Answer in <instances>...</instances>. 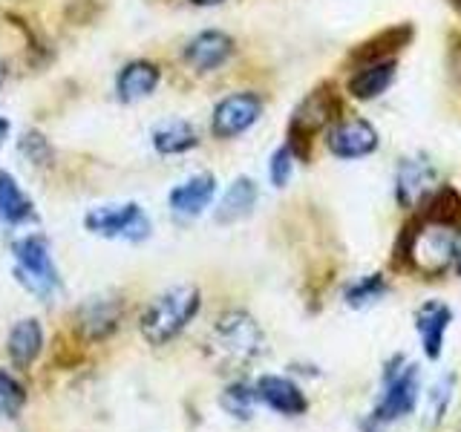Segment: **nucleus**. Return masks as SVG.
I'll return each instance as SVG.
<instances>
[{
    "mask_svg": "<svg viewBox=\"0 0 461 432\" xmlns=\"http://www.w3.org/2000/svg\"><path fill=\"white\" fill-rule=\"evenodd\" d=\"M266 352V335L249 311H225L205 338V357L220 372H240Z\"/></svg>",
    "mask_w": 461,
    "mask_h": 432,
    "instance_id": "obj_1",
    "label": "nucleus"
},
{
    "mask_svg": "<svg viewBox=\"0 0 461 432\" xmlns=\"http://www.w3.org/2000/svg\"><path fill=\"white\" fill-rule=\"evenodd\" d=\"M202 309V292L191 283L173 285L148 302L139 317V331L150 346H167L194 323Z\"/></svg>",
    "mask_w": 461,
    "mask_h": 432,
    "instance_id": "obj_2",
    "label": "nucleus"
},
{
    "mask_svg": "<svg viewBox=\"0 0 461 432\" xmlns=\"http://www.w3.org/2000/svg\"><path fill=\"white\" fill-rule=\"evenodd\" d=\"M458 228L461 225L424 216L421 222L407 228V234L401 237V251H403V256H410V266L418 274H424V277H438V274H444L456 263V251L461 242Z\"/></svg>",
    "mask_w": 461,
    "mask_h": 432,
    "instance_id": "obj_3",
    "label": "nucleus"
},
{
    "mask_svg": "<svg viewBox=\"0 0 461 432\" xmlns=\"http://www.w3.org/2000/svg\"><path fill=\"white\" fill-rule=\"evenodd\" d=\"M418 395H421V369L398 355L384 372V392L378 407L369 415V429L395 424L401 418L412 415L418 407Z\"/></svg>",
    "mask_w": 461,
    "mask_h": 432,
    "instance_id": "obj_4",
    "label": "nucleus"
},
{
    "mask_svg": "<svg viewBox=\"0 0 461 432\" xmlns=\"http://www.w3.org/2000/svg\"><path fill=\"white\" fill-rule=\"evenodd\" d=\"M14 256V280H18L29 294L35 297H52L61 288V274H58L50 242L41 234H26L12 242Z\"/></svg>",
    "mask_w": 461,
    "mask_h": 432,
    "instance_id": "obj_5",
    "label": "nucleus"
},
{
    "mask_svg": "<svg viewBox=\"0 0 461 432\" xmlns=\"http://www.w3.org/2000/svg\"><path fill=\"white\" fill-rule=\"evenodd\" d=\"M84 228L95 237L104 239H130L144 242L153 234L150 216L144 213L136 202H124V205H101L84 216Z\"/></svg>",
    "mask_w": 461,
    "mask_h": 432,
    "instance_id": "obj_6",
    "label": "nucleus"
},
{
    "mask_svg": "<svg viewBox=\"0 0 461 432\" xmlns=\"http://www.w3.org/2000/svg\"><path fill=\"white\" fill-rule=\"evenodd\" d=\"M263 115V98L257 93L225 95L211 112V133L216 139H237L251 130Z\"/></svg>",
    "mask_w": 461,
    "mask_h": 432,
    "instance_id": "obj_7",
    "label": "nucleus"
},
{
    "mask_svg": "<svg viewBox=\"0 0 461 432\" xmlns=\"http://www.w3.org/2000/svg\"><path fill=\"white\" fill-rule=\"evenodd\" d=\"M326 148L338 158H364L378 148V130L364 119H343L329 130Z\"/></svg>",
    "mask_w": 461,
    "mask_h": 432,
    "instance_id": "obj_8",
    "label": "nucleus"
},
{
    "mask_svg": "<svg viewBox=\"0 0 461 432\" xmlns=\"http://www.w3.org/2000/svg\"><path fill=\"white\" fill-rule=\"evenodd\" d=\"M230 55H234V38L220 32V29H205V32L194 35L182 50L185 64L196 72L220 69L230 61Z\"/></svg>",
    "mask_w": 461,
    "mask_h": 432,
    "instance_id": "obj_9",
    "label": "nucleus"
},
{
    "mask_svg": "<svg viewBox=\"0 0 461 432\" xmlns=\"http://www.w3.org/2000/svg\"><path fill=\"white\" fill-rule=\"evenodd\" d=\"M122 314H124V302L115 297H90L78 309L76 323H78V335L84 340H107L115 328L122 326Z\"/></svg>",
    "mask_w": 461,
    "mask_h": 432,
    "instance_id": "obj_10",
    "label": "nucleus"
},
{
    "mask_svg": "<svg viewBox=\"0 0 461 432\" xmlns=\"http://www.w3.org/2000/svg\"><path fill=\"white\" fill-rule=\"evenodd\" d=\"M257 398L259 403H266L268 410L280 412L285 418H297L309 410V398L303 395V389L292 381L283 378V374H263L257 383Z\"/></svg>",
    "mask_w": 461,
    "mask_h": 432,
    "instance_id": "obj_11",
    "label": "nucleus"
},
{
    "mask_svg": "<svg viewBox=\"0 0 461 432\" xmlns=\"http://www.w3.org/2000/svg\"><path fill=\"white\" fill-rule=\"evenodd\" d=\"M453 323V311L441 300H427L421 309L415 311V331L421 338V349L427 360H438L444 352V335Z\"/></svg>",
    "mask_w": 461,
    "mask_h": 432,
    "instance_id": "obj_12",
    "label": "nucleus"
},
{
    "mask_svg": "<svg viewBox=\"0 0 461 432\" xmlns=\"http://www.w3.org/2000/svg\"><path fill=\"white\" fill-rule=\"evenodd\" d=\"M216 196V176L213 173H196V176L185 179L167 194V205L176 216H187L194 220L205 211Z\"/></svg>",
    "mask_w": 461,
    "mask_h": 432,
    "instance_id": "obj_13",
    "label": "nucleus"
},
{
    "mask_svg": "<svg viewBox=\"0 0 461 432\" xmlns=\"http://www.w3.org/2000/svg\"><path fill=\"white\" fill-rule=\"evenodd\" d=\"M158 78H162V72L153 61H130L119 69V76H115V93H119V101L124 104H136V101H144L156 93L158 86Z\"/></svg>",
    "mask_w": 461,
    "mask_h": 432,
    "instance_id": "obj_14",
    "label": "nucleus"
},
{
    "mask_svg": "<svg viewBox=\"0 0 461 432\" xmlns=\"http://www.w3.org/2000/svg\"><path fill=\"white\" fill-rule=\"evenodd\" d=\"M43 349V326L38 317H23L12 328L6 338V355L14 364V369H29L38 360Z\"/></svg>",
    "mask_w": 461,
    "mask_h": 432,
    "instance_id": "obj_15",
    "label": "nucleus"
},
{
    "mask_svg": "<svg viewBox=\"0 0 461 432\" xmlns=\"http://www.w3.org/2000/svg\"><path fill=\"white\" fill-rule=\"evenodd\" d=\"M432 182H436V170L424 158H403L398 167V179H395V196L403 208H415L421 202Z\"/></svg>",
    "mask_w": 461,
    "mask_h": 432,
    "instance_id": "obj_16",
    "label": "nucleus"
},
{
    "mask_svg": "<svg viewBox=\"0 0 461 432\" xmlns=\"http://www.w3.org/2000/svg\"><path fill=\"white\" fill-rule=\"evenodd\" d=\"M38 211L32 205V199L23 194V187L12 173L0 170V225L21 228L26 222H35Z\"/></svg>",
    "mask_w": 461,
    "mask_h": 432,
    "instance_id": "obj_17",
    "label": "nucleus"
},
{
    "mask_svg": "<svg viewBox=\"0 0 461 432\" xmlns=\"http://www.w3.org/2000/svg\"><path fill=\"white\" fill-rule=\"evenodd\" d=\"M257 182L249 179V176H237L234 182H230V187L222 194L220 199V205H216V213H213V220L220 222V225H234L240 220H245L254 205H257Z\"/></svg>",
    "mask_w": 461,
    "mask_h": 432,
    "instance_id": "obj_18",
    "label": "nucleus"
},
{
    "mask_svg": "<svg viewBox=\"0 0 461 432\" xmlns=\"http://www.w3.org/2000/svg\"><path fill=\"white\" fill-rule=\"evenodd\" d=\"M335 110H338V101L331 98V93H323V90L312 93L297 107V112H294V119H292V136L294 139H303V136L317 133V130L326 127L331 122Z\"/></svg>",
    "mask_w": 461,
    "mask_h": 432,
    "instance_id": "obj_19",
    "label": "nucleus"
},
{
    "mask_svg": "<svg viewBox=\"0 0 461 432\" xmlns=\"http://www.w3.org/2000/svg\"><path fill=\"white\" fill-rule=\"evenodd\" d=\"M153 148L162 156H182L187 150L199 148V130L185 119L162 122L153 130Z\"/></svg>",
    "mask_w": 461,
    "mask_h": 432,
    "instance_id": "obj_20",
    "label": "nucleus"
},
{
    "mask_svg": "<svg viewBox=\"0 0 461 432\" xmlns=\"http://www.w3.org/2000/svg\"><path fill=\"white\" fill-rule=\"evenodd\" d=\"M393 81H395V61L384 58V61H375V64L355 72L349 81V93L360 101H372V98L384 95Z\"/></svg>",
    "mask_w": 461,
    "mask_h": 432,
    "instance_id": "obj_21",
    "label": "nucleus"
},
{
    "mask_svg": "<svg viewBox=\"0 0 461 432\" xmlns=\"http://www.w3.org/2000/svg\"><path fill=\"white\" fill-rule=\"evenodd\" d=\"M386 292H389V283L384 280V274H369V277H360L357 283L346 288L343 297H346V306L366 309V306H375Z\"/></svg>",
    "mask_w": 461,
    "mask_h": 432,
    "instance_id": "obj_22",
    "label": "nucleus"
},
{
    "mask_svg": "<svg viewBox=\"0 0 461 432\" xmlns=\"http://www.w3.org/2000/svg\"><path fill=\"white\" fill-rule=\"evenodd\" d=\"M220 403H222V410H225V412H230L234 418H240V421H245V418H251V415H254V407L259 403V398H257V389H254L251 383L237 381V383H230V386L225 389L222 398H220Z\"/></svg>",
    "mask_w": 461,
    "mask_h": 432,
    "instance_id": "obj_23",
    "label": "nucleus"
},
{
    "mask_svg": "<svg viewBox=\"0 0 461 432\" xmlns=\"http://www.w3.org/2000/svg\"><path fill=\"white\" fill-rule=\"evenodd\" d=\"M18 150L29 165H41V167H50L55 158V148L50 144L47 136L38 133V130H26V133L18 139Z\"/></svg>",
    "mask_w": 461,
    "mask_h": 432,
    "instance_id": "obj_24",
    "label": "nucleus"
},
{
    "mask_svg": "<svg viewBox=\"0 0 461 432\" xmlns=\"http://www.w3.org/2000/svg\"><path fill=\"white\" fill-rule=\"evenodd\" d=\"M26 407V389L23 383L9 374L6 369H0V415L4 418H18L21 410Z\"/></svg>",
    "mask_w": 461,
    "mask_h": 432,
    "instance_id": "obj_25",
    "label": "nucleus"
},
{
    "mask_svg": "<svg viewBox=\"0 0 461 432\" xmlns=\"http://www.w3.org/2000/svg\"><path fill=\"white\" fill-rule=\"evenodd\" d=\"M453 389H456V374H444V378L432 386V392H429V424L432 427L444 421L447 407H450V400H453Z\"/></svg>",
    "mask_w": 461,
    "mask_h": 432,
    "instance_id": "obj_26",
    "label": "nucleus"
},
{
    "mask_svg": "<svg viewBox=\"0 0 461 432\" xmlns=\"http://www.w3.org/2000/svg\"><path fill=\"white\" fill-rule=\"evenodd\" d=\"M292 170H294V150L292 144H283V148L274 150L271 162H268V179L274 187H285L288 179H292Z\"/></svg>",
    "mask_w": 461,
    "mask_h": 432,
    "instance_id": "obj_27",
    "label": "nucleus"
},
{
    "mask_svg": "<svg viewBox=\"0 0 461 432\" xmlns=\"http://www.w3.org/2000/svg\"><path fill=\"white\" fill-rule=\"evenodd\" d=\"M9 130H12L9 119H4V115H0V148H4V144H6V139H9Z\"/></svg>",
    "mask_w": 461,
    "mask_h": 432,
    "instance_id": "obj_28",
    "label": "nucleus"
},
{
    "mask_svg": "<svg viewBox=\"0 0 461 432\" xmlns=\"http://www.w3.org/2000/svg\"><path fill=\"white\" fill-rule=\"evenodd\" d=\"M453 76L458 78V84H461V50H456V64H453Z\"/></svg>",
    "mask_w": 461,
    "mask_h": 432,
    "instance_id": "obj_29",
    "label": "nucleus"
},
{
    "mask_svg": "<svg viewBox=\"0 0 461 432\" xmlns=\"http://www.w3.org/2000/svg\"><path fill=\"white\" fill-rule=\"evenodd\" d=\"M194 6H220V4H225V0H191Z\"/></svg>",
    "mask_w": 461,
    "mask_h": 432,
    "instance_id": "obj_30",
    "label": "nucleus"
},
{
    "mask_svg": "<svg viewBox=\"0 0 461 432\" xmlns=\"http://www.w3.org/2000/svg\"><path fill=\"white\" fill-rule=\"evenodd\" d=\"M6 76H9V67H6V61H4V58H0V86L6 84Z\"/></svg>",
    "mask_w": 461,
    "mask_h": 432,
    "instance_id": "obj_31",
    "label": "nucleus"
},
{
    "mask_svg": "<svg viewBox=\"0 0 461 432\" xmlns=\"http://www.w3.org/2000/svg\"><path fill=\"white\" fill-rule=\"evenodd\" d=\"M456 268H458V277H461V242H458V251H456Z\"/></svg>",
    "mask_w": 461,
    "mask_h": 432,
    "instance_id": "obj_32",
    "label": "nucleus"
},
{
    "mask_svg": "<svg viewBox=\"0 0 461 432\" xmlns=\"http://www.w3.org/2000/svg\"><path fill=\"white\" fill-rule=\"evenodd\" d=\"M456 4H458V6H461V0H456Z\"/></svg>",
    "mask_w": 461,
    "mask_h": 432,
    "instance_id": "obj_33",
    "label": "nucleus"
}]
</instances>
